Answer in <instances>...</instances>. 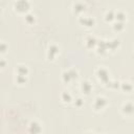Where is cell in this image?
Instances as JSON below:
<instances>
[{
	"instance_id": "1",
	"label": "cell",
	"mask_w": 134,
	"mask_h": 134,
	"mask_svg": "<svg viewBox=\"0 0 134 134\" xmlns=\"http://www.w3.org/2000/svg\"><path fill=\"white\" fill-rule=\"evenodd\" d=\"M14 8L18 13H28L30 8V2L27 0H19L14 2Z\"/></svg>"
},
{
	"instance_id": "2",
	"label": "cell",
	"mask_w": 134,
	"mask_h": 134,
	"mask_svg": "<svg viewBox=\"0 0 134 134\" xmlns=\"http://www.w3.org/2000/svg\"><path fill=\"white\" fill-rule=\"evenodd\" d=\"M108 105V99L105 97V96H102V95H98L94 98L93 100V104H92V107L95 111H99V110H103L104 108H106Z\"/></svg>"
},
{
	"instance_id": "3",
	"label": "cell",
	"mask_w": 134,
	"mask_h": 134,
	"mask_svg": "<svg viewBox=\"0 0 134 134\" xmlns=\"http://www.w3.org/2000/svg\"><path fill=\"white\" fill-rule=\"evenodd\" d=\"M95 74H96V77L99 81H102L105 84H108V82H109V71L105 67H98L95 70Z\"/></svg>"
},
{
	"instance_id": "4",
	"label": "cell",
	"mask_w": 134,
	"mask_h": 134,
	"mask_svg": "<svg viewBox=\"0 0 134 134\" xmlns=\"http://www.w3.org/2000/svg\"><path fill=\"white\" fill-rule=\"evenodd\" d=\"M28 132L30 134H41L42 132V126L37 120H31L28 124Z\"/></svg>"
},
{
	"instance_id": "5",
	"label": "cell",
	"mask_w": 134,
	"mask_h": 134,
	"mask_svg": "<svg viewBox=\"0 0 134 134\" xmlns=\"http://www.w3.org/2000/svg\"><path fill=\"white\" fill-rule=\"evenodd\" d=\"M79 22L82 24V25H85L87 27H91L94 25V18L91 17V16H87V15H81L79 17Z\"/></svg>"
},
{
	"instance_id": "6",
	"label": "cell",
	"mask_w": 134,
	"mask_h": 134,
	"mask_svg": "<svg viewBox=\"0 0 134 134\" xmlns=\"http://www.w3.org/2000/svg\"><path fill=\"white\" fill-rule=\"evenodd\" d=\"M59 51H60V49L57 44H50L47 48V58L49 60H53L59 54Z\"/></svg>"
},
{
	"instance_id": "7",
	"label": "cell",
	"mask_w": 134,
	"mask_h": 134,
	"mask_svg": "<svg viewBox=\"0 0 134 134\" xmlns=\"http://www.w3.org/2000/svg\"><path fill=\"white\" fill-rule=\"evenodd\" d=\"M133 111H134V107H133V104L131 102H126V103L122 104V106H121V112L125 115H132L133 114Z\"/></svg>"
},
{
	"instance_id": "8",
	"label": "cell",
	"mask_w": 134,
	"mask_h": 134,
	"mask_svg": "<svg viewBox=\"0 0 134 134\" xmlns=\"http://www.w3.org/2000/svg\"><path fill=\"white\" fill-rule=\"evenodd\" d=\"M86 6L87 4L83 1H76L72 4V10L76 14H80V13H83L85 9H86Z\"/></svg>"
},
{
	"instance_id": "9",
	"label": "cell",
	"mask_w": 134,
	"mask_h": 134,
	"mask_svg": "<svg viewBox=\"0 0 134 134\" xmlns=\"http://www.w3.org/2000/svg\"><path fill=\"white\" fill-rule=\"evenodd\" d=\"M80 89H81V91H82L83 93L89 94V93L92 91L93 87H92V84H91L89 81H83V82L81 83V85H80Z\"/></svg>"
},
{
	"instance_id": "10",
	"label": "cell",
	"mask_w": 134,
	"mask_h": 134,
	"mask_svg": "<svg viewBox=\"0 0 134 134\" xmlns=\"http://www.w3.org/2000/svg\"><path fill=\"white\" fill-rule=\"evenodd\" d=\"M96 43H97V39L92 36V35H88L86 38H85V45L86 47L88 48H93L96 46Z\"/></svg>"
},
{
	"instance_id": "11",
	"label": "cell",
	"mask_w": 134,
	"mask_h": 134,
	"mask_svg": "<svg viewBox=\"0 0 134 134\" xmlns=\"http://www.w3.org/2000/svg\"><path fill=\"white\" fill-rule=\"evenodd\" d=\"M28 72H29V70H28L27 66H25V65L20 64V65H18V66L16 67V75L27 76V75H28Z\"/></svg>"
},
{
	"instance_id": "12",
	"label": "cell",
	"mask_w": 134,
	"mask_h": 134,
	"mask_svg": "<svg viewBox=\"0 0 134 134\" xmlns=\"http://www.w3.org/2000/svg\"><path fill=\"white\" fill-rule=\"evenodd\" d=\"M126 17H127V15H126V13H125L122 9H117V10H115L114 19H116V21L124 22V20L126 19Z\"/></svg>"
},
{
	"instance_id": "13",
	"label": "cell",
	"mask_w": 134,
	"mask_h": 134,
	"mask_svg": "<svg viewBox=\"0 0 134 134\" xmlns=\"http://www.w3.org/2000/svg\"><path fill=\"white\" fill-rule=\"evenodd\" d=\"M107 45H108V50H115L118 45H119V40L117 39H112V40H107Z\"/></svg>"
},
{
	"instance_id": "14",
	"label": "cell",
	"mask_w": 134,
	"mask_h": 134,
	"mask_svg": "<svg viewBox=\"0 0 134 134\" xmlns=\"http://www.w3.org/2000/svg\"><path fill=\"white\" fill-rule=\"evenodd\" d=\"M61 99L64 103H70L72 100V95L68 90H64L61 93Z\"/></svg>"
},
{
	"instance_id": "15",
	"label": "cell",
	"mask_w": 134,
	"mask_h": 134,
	"mask_svg": "<svg viewBox=\"0 0 134 134\" xmlns=\"http://www.w3.org/2000/svg\"><path fill=\"white\" fill-rule=\"evenodd\" d=\"M24 20H25V22H26L27 24H34L35 21H36V16H35L32 13H29V12H28V13L25 14Z\"/></svg>"
},
{
	"instance_id": "16",
	"label": "cell",
	"mask_w": 134,
	"mask_h": 134,
	"mask_svg": "<svg viewBox=\"0 0 134 134\" xmlns=\"http://www.w3.org/2000/svg\"><path fill=\"white\" fill-rule=\"evenodd\" d=\"M120 88H121L124 91H126V92H130V91H132L133 86H132V84H131L130 82L125 81V82L120 83Z\"/></svg>"
},
{
	"instance_id": "17",
	"label": "cell",
	"mask_w": 134,
	"mask_h": 134,
	"mask_svg": "<svg viewBox=\"0 0 134 134\" xmlns=\"http://www.w3.org/2000/svg\"><path fill=\"white\" fill-rule=\"evenodd\" d=\"M114 14H115V10H113V9L107 10L106 14H105V20H106L107 22L113 21V20H114Z\"/></svg>"
},
{
	"instance_id": "18",
	"label": "cell",
	"mask_w": 134,
	"mask_h": 134,
	"mask_svg": "<svg viewBox=\"0 0 134 134\" xmlns=\"http://www.w3.org/2000/svg\"><path fill=\"white\" fill-rule=\"evenodd\" d=\"M112 27H113V29L115 31H120V30H122L125 28V23L124 22H119V21H115L113 23Z\"/></svg>"
},
{
	"instance_id": "19",
	"label": "cell",
	"mask_w": 134,
	"mask_h": 134,
	"mask_svg": "<svg viewBox=\"0 0 134 134\" xmlns=\"http://www.w3.org/2000/svg\"><path fill=\"white\" fill-rule=\"evenodd\" d=\"M62 80H63L65 83H68V82H70V81L72 80V77H71V75H70L68 69L65 70V71H63V73H62Z\"/></svg>"
},
{
	"instance_id": "20",
	"label": "cell",
	"mask_w": 134,
	"mask_h": 134,
	"mask_svg": "<svg viewBox=\"0 0 134 134\" xmlns=\"http://www.w3.org/2000/svg\"><path fill=\"white\" fill-rule=\"evenodd\" d=\"M7 49H8V45L4 41H1L0 42V53H5Z\"/></svg>"
},
{
	"instance_id": "21",
	"label": "cell",
	"mask_w": 134,
	"mask_h": 134,
	"mask_svg": "<svg viewBox=\"0 0 134 134\" xmlns=\"http://www.w3.org/2000/svg\"><path fill=\"white\" fill-rule=\"evenodd\" d=\"M27 81V76H23V75H16V82L18 84H24Z\"/></svg>"
},
{
	"instance_id": "22",
	"label": "cell",
	"mask_w": 134,
	"mask_h": 134,
	"mask_svg": "<svg viewBox=\"0 0 134 134\" xmlns=\"http://www.w3.org/2000/svg\"><path fill=\"white\" fill-rule=\"evenodd\" d=\"M83 104H84V100H83L81 97H77V98L74 99V106H76V107H81Z\"/></svg>"
},
{
	"instance_id": "23",
	"label": "cell",
	"mask_w": 134,
	"mask_h": 134,
	"mask_svg": "<svg viewBox=\"0 0 134 134\" xmlns=\"http://www.w3.org/2000/svg\"><path fill=\"white\" fill-rule=\"evenodd\" d=\"M6 64H7V62L4 59H0V67L1 68H4L6 66Z\"/></svg>"
},
{
	"instance_id": "24",
	"label": "cell",
	"mask_w": 134,
	"mask_h": 134,
	"mask_svg": "<svg viewBox=\"0 0 134 134\" xmlns=\"http://www.w3.org/2000/svg\"><path fill=\"white\" fill-rule=\"evenodd\" d=\"M85 134H94V133H91V132H87V133H85Z\"/></svg>"
},
{
	"instance_id": "25",
	"label": "cell",
	"mask_w": 134,
	"mask_h": 134,
	"mask_svg": "<svg viewBox=\"0 0 134 134\" xmlns=\"http://www.w3.org/2000/svg\"><path fill=\"white\" fill-rule=\"evenodd\" d=\"M1 10H2V9H1V6H0V13H1Z\"/></svg>"
}]
</instances>
